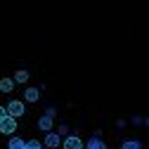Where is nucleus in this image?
<instances>
[{"instance_id":"11","label":"nucleus","mask_w":149,"mask_h":149,"mask_svg":"<svg viewBox=\"0 0 149 149\" xmlns=\"http://www.w3.org/2000/svg\"><path fill=\"white\" fill-rule=\"evenodd\" d=\"M22 144H24V140H22V137H12V140H10V144H7V149H19Z\"/></svg>"},{"instance_id":"1","label":"nucleus","mask_w":149,"mask_h":149,"mask_svg":"<svg viewBox=\"0 0 149 149\" xmlns=\"http://www.w3.org/2000/svg\"><path fill=\"white\" fill-rule=\"evenodd\" d=\"M5 111H7V116L19 118V116H24V114H26V107H24V102H19V100H12V102H7Z\"/></svg>"},{"instance_id":"8","label":"nucleus","mask_w":149,"mask_h":149,"mask_svg":"<svg viewBox=\"0 0 149 149\" xmlns=\"http://www.w3.org/2000/svg\"><path fill=\"white\" fill-rule=\"evenodd\" d=\"M12 88H14V81L12 78H3V81H0V92H3V95L12 92Z\"/></svg>"},{"instance_id":"12","label":"nucleus","mask_w":149,"mask_h":149,"mask_svg":"<svg viewBox=\"0 0 149 149\" xmlns=\"http://www.w3.org/2000/svg\"><path fill=\"white\" fill-rule=\"evenodd\" d=\"M26 144V149H40L43 144H40V140H29V142H24Z\"/></svg>"},{"instance_id":"2","label":"nucleus","mask_w":149,"mask_h":149,"mask_svg":"<svg viewBox=\"0 0 149 149\" xmlns=\"http://www.w3.org/2000/svg\"><path fill=\"white\" fill-rule=\"evenodd\" d=\"M14 130H17V118L5 116L3 121H0V133H3V135H12Z\"/></svg>"},{"instance_id":"6","label":"nucleus","mask_w":149,"mask_h":149,"mask_svg":"<svg viewBox=\"0 0 149 149\" xmlns=\"http://www.w3.org/2000/svg\"><path fill=\"white\" fill-rule=\"evenodd\" d=\"M38 128L45 130V133H50V130H52V116H47V114L40 116V118H38Z\"/></svg>"},{"instance_id":"3","label":"nucleus","mask_w":149,"mask_h":149,"mask_svg":"<svg viewBox=\"0 0 149 149\" xmlns=\"http://www.w3.org/2000/svg\"><path fill=\"white\" fill-rule=\"evenodd\" d=\"M62 147H64V149H85V142H83L78 135H69Z\"/></svg>"},{"instance_id":"7","label":"nucleus","mask_w":149,"mask_h":149,"mask_svg":"<svg viewBox=\"0 0 149 149\" xmlns=\"http://www.w3.org/2000/svg\"><path fill=\"white\" fill-rule=\"evenodd\" d=\"M85 149H107V144H104V142L95 135L92 140H88V142H85Z\"/></svg>"},{"instance_id":"16","label":"nucleus","mask_w":149,"mask_h":149,"mask_svg":"<svg viewBox=\"0 0 149 149\" xmlns=\"http://www.w3.org/2000/svg\"><path fill=\"white\" fill-rule=\"evenodd\" d=\"M40 149H45V147H40Z\"/></svg>"},{"instance_id":"5","label":"nucleus","mask_w":149,"mask_h":149,"mask_svg":"<svg viewBox=\"0 0 149 149\" xmlns=\"http://www.w3.org/2000/svg\"><path fill=\"white\" fill-rule=\"evenodd\" d=\"M24 100H26V102H38V100H40V90H38V88H26Z\"/></svg>"},{"instance_id":"4","label":"nucleus","mask_w":149,"mask_h":149,"mask_svg":"<svg viewBox=\"0 0 149 149\" xmlns=\"http://www.w3.org/2000/svg\"><path fill=\"white\" fill-rule=\"evenodd\" d=\"M43 147H47V149H57V147H59V135H57V133H47Z\"/></svg>"},{"instance_id":"14","label":"nucleus","mask_w":149,"mask_h":149,"mask_svg":"<svg viewBox=\"0 0 149 149\" xmlns=\"http://www.w3.org/2000/svg\"><path fill=\"white\" fill-rule=\"evenodd\" d=\"M5 116H7V111H5V107H0V121H3Z\"/></svg>"},{"instance_id":"9","label":"nucleus","mask_w":149,"mask_h":149,"mask_svg":"<svg viewBox=\"0 0 149 149\" xmlns=\"http://www.w3.org/2000/svg\"><path fill=\"white\" fill-rule=\"evenodd\" d=\"M121 149H142V142H137V140H125V142L121 144Z\"/></svg>"},{"instance_id":"10","label":"nucleus","mask_w":149,"mask_h":149,"mask_svg":"<svg viewBox=\"0 0 149 149\" xmlns=\"http://www.w3.org/2000/svg\"><path fill=\"white\" fill-rule=\"evenodd\" d=\"M12 81H14V83H26V81H29V73H26V71H17Z\"/></svg>"},{"instance_id":"13","label":"nucleus","mask_w":149,"mask_h":149,"mask_svg":"<svg viewBox=\"0 0 149 149\" xmlns=\"http://www.w3.org/2000/svg\"><path fill=\"white\" fill-rule=\"evenodd\" d=\"M66 133H69V125H64V123H62V125H59V133H57V135H66Z\"/></svg>"},{"instance_id":"15","label":"nucleus","mask_w":149,"mask_h":149,"mask_svg":"<svg viewBox=\"0 0 149 149\" xmlns=\"http://www.w3.org/2000/svg\"><path fill=\"white\" fill-rule=\"evenodd\" d=\"M19 149H26V144H22V147H19Z\"/></svg>"}]
</instances>
